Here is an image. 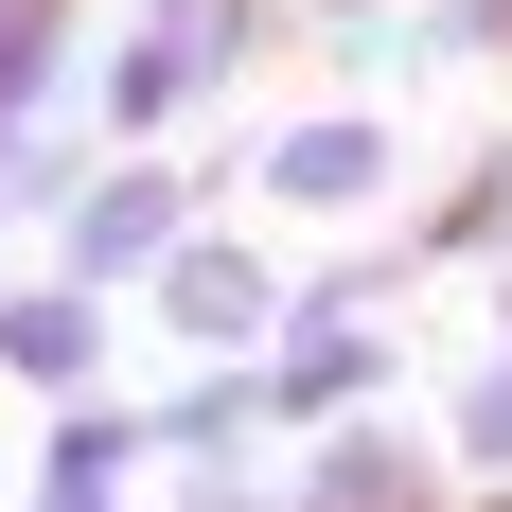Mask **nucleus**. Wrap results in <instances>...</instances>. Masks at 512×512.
<instances>
[{
    "instance_id": "f257e3e1",
    "label": "nucleus",
    "mask_w": 512,
    "mask_h": 512,
    "mask_svg": "<svg viewBox=\"0 0 512 512\" xmlns=\"http://www.w3.org/2000/svg\"><path fill=\"white\" fill-rule=\"evenodd\" d=\"M177 230H212V177L195 159H89L71 195H53V283H159L177 265Z\"/></svg>"
},
{
    "instance_id": "f03ea898",
    "label": "nucleus",
    "mask_w": 512,
    "mask_h": 512,
    "mask_svg": "<svg viewBox=\"0 0 512 512\" xmlns=\"http://www.w3.org/2000/svg\"><path fill=\"white\" fill-rule=\"evenodd\" d=\"M407 389V336L389 318H283L265 336V442H336Z\"/></svg>"
},
{
    "instance_id": "7ed1b4c3",
    "label": "nucleus",
    "mask_w": 512,
    "mask_h": 512,
    "mask_svg": "<svg viewBox=\"0 0 512 512\" xmlns=\"http://www.w3.org/2000/svg\"><path fill=\"white\" fill-rule=\"evenodd\" d=\"M142 301H159L177 354H265V336H283V265L230 248V230H177V265H159Z\"/></svg>"
},
{
    "instance_id": "20e7f679",
    "label": "nucleus",
    "mask_w": 512,
    "mask_h": 512,
    "mask_svg": "<svg viewBox=\"0 0 512 512\" xmlns=\"http://www.w3.org/2000/svg\"><path fill=\"white\" fill-rule=\"evenodd\" d=\"M442 495H460V477H442V442H424L407 407L301 442V477H283V512H442Z\"/></svg>"
},
{
    "instance_id": "39448f33",
    "label": "nucleus",
    "mask_w": 512,
    "mask_h": 512,
    "mask_svg": "<svg viewBox=\"0 0 512 512\" xmlns=\"http://www.w3.org/2000/svg\"><path fill=\"white\" fill-rule=\"evenodd\" d=\"M248 177H265L283 212H371L389 177H407V124H371V106H301V124H283Z\"/></svg>"
},
{
    "instance_id": "423d86ee",
    "label": "nucleus",
    "mask_w": 512,
    "mask_h": 512,
    "mask_svg": "<svg viewBox=\"0 0 512 512\" xmlns=\"http://www.w3.org/2000/svg\"><path fill=\"white\" fill-rule=\"evenodd\" d=\"M0 389H36V407H89L106 389V301L89 283H0Z\"/></svg>"
},
{
    "instance_id": "0eeeda50",
    "label": "nucleus",
    "mask_w": 512,
    "mask_h": 512,
    "mask_svg": "<svg viewBox=\"0 0 512 512\" xmlns=\"http://www.w3.org/2000/svg\"><path fill=\"white\" fill-rule=\"evenodd\" d=\"M142 407H106V389H89V407H53L36 424V495H18V512H142Z\"/></svg>"
},
{
    "instance_id": "6e6552de",
    "label": "nucleus",
    "mask_w": 512,
    "mask_h": 512,
    "mask_svg": "<svg viewBox=\"0 0 512 512\" xmlns=\"http://www.w3.org/2000/svg\"><path fill=\"white\" fill-rule=\"evenodd\" d=\"M248 442H265V354H195V371L142 407V460H159V477H177V460H248Z\"/></svg>"
},
{
    "instance_id": "1a4fd4ad",
    "label": "nucleus",
    "mask_w": 512,
    "mask_h": 512,
    "mask_svg": "<svg viewBox=\"0 0 512 512\" xmlns=\"http://www.w3.org/2000/svg\"><path fill=\"white\" fill-rule=\"evenodd\" d=\"M424 442H442V477H512V354H477L460 389H442V424H424Z\"/></svg>"
},
{
    "instance_id": "9d476101",
    "label": "nucleus",
    "mask_w": 512,
    "mask_h": 512,
    "mask_svg": "<svg viewBox=\"0 0 512 512\" xmlns=\"http://www.w3.org/2000/svg\"><path fill=\"white\" fill-rule=\"evenodd\" d=\"M53 71H71V0H0V142L53 106Z\"/></svg>"
},
{
    "instance_id": "9b49d317",
    "label": "nucleus",
    "mask_w": 512,
    "mask_h": 512,
    "mask_svg": "<svg viewBox=\"0 0 512 512\" xmlns=\"http://www.w3.org/2000/svg\"><path fill=\"white\" fill-rule=\"evenodd\" d=\"M159 512H283V477H265V460H177Z\"/></svg>"
},
{
    "instance_id": "f8f14e48",
    "label": "nucleus",
    "mask_w": 512,
    "mask_h": 512,
    "mask_svg": "<svg viewBox=\"0 0 512 512\" xmlns=\"http://www.w3.org/2000/svg\"><path fill=\"white\" fill-rule=\"evenodd\" d=\"M442 512H512V477H460V495H442Z\"/></svg>"
},
{
    "instance_id": "ddd939ff",
    "label": "nucleus",
    "mask_w": 512,
    "mask_h": 512,
    "mask_svg": "<svg viewBox=\"0 0 512 512\" xmlns=\"http://www.w3.org/2000/svg\"><path fill=\"white\" fill-rule=\"evenodd\" d=\"M318 18H371V0H318Z\"/></svg>"
}]
</instances>
